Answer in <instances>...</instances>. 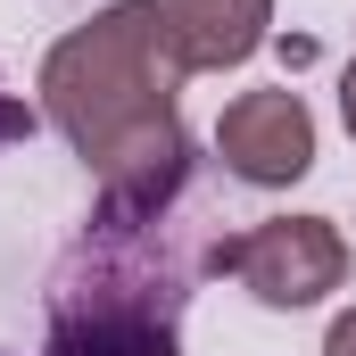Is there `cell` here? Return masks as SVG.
I'll return each instance as SVG.
<instances>
[{
  "label": "cell",
  "instance_id": "cell-8",
  "mask_svg": "<svg viewBox=\"0 0 356 356\" xmlns=\"http://www.w3.org/2000/svg\"><path fill=\"white\" fill-rule=\"evenodd\" d=\"M340 116H348V133H356V58H348V75H340Z\"/></svg>",
  "mask_w": 356,
  "mask_h": 356
},
{
  "label": "cell",
  "instance_id": "cell-2",
  "mask_svg": "<svg viewBox=\"0 0 356 356\" xmlns=\"http://www.w3.org/2000/svg\"><path fill=\"white\" fill-rule=\"evenodd\" d=\"M182 307H191V257L175 224H99L75 257L50 273V340L42 356H182Z\"/></svg>",
  "mask_w": 356,
  "mask_h": 356
},
{
  "label": "cell",
  "instance_id": "cell-6",
  "mask_svg": "<svg viewBox=\"0 0 356 356\" xmlns=\"http://www.w3.org/2000/svg\"><path fill=\"white\" fill-rule=\"evenodd\" d=\"M8 141H33V108L17 99V91H0V149Z\"/></svg>",
  "mask_w": 356,
  "mask_h": 356
},
{
  "label": "cell",
  "instance_id": "cell-3",
  "mask_svg": "<svg viewBox=\"0 0 356 356\" xmlns=\"http://www.w3.org/2000/svg\"><path fill=\"white\" fill-rule=\"evenodd\" d=\"M199 266L232 273L257 307H315L323 290L348 282V241H340L332 216H266V224L216 241Z\"/></svg>",
  "mask_w": 356,
  "mask_h": 356
},
{
  "label": "cell",
  "instance_id": "cell-1",
  "mask_svg": "<svg viewBox=\"0 0 356 356\" xmlns=\"http://www.w3.org/2000/svg\"><path fill=\"white\" fill-rule=\"evenodd\" d=\"M175 91H182V58L166 42L158 0H108L91 25L50 42L42 108L91 166L99 224L175 216L182 182H191V133H182Z\"/></svg>",
  "mask_w": 356,
  "mask_h": 356
},
{
  "label": "cell",
  "instance_id": "cell-5",
  "mask_svg": "<svg viewBox=\"0 0 356 356\" xmlns=\"http://www.w3.org/2000/svg\"><path fill=\"white\" fill-rule=\"evenodd\" d=\"M158 8H166V42H175L182 75H224L257 58L273 25V0H158Z\"/></svg>",
  "mask_w": 356,
  "mask_h": 356
},
{
  "label": "cell",
  "instance_id": "cell-4",
  "mask_svg": "<svg viewBox=\"0 0 356 356\" xmlns=\"http://www.w3.org/2000/svg\"><path fill=\"white\" fill-rule=\"evenodd\" d=\"M216 149L224 166L257 191H282L315 166V116L298 91H241L224 116H216Z\"/></svg>",
  "mask_w": 356,
  "mask_h": 356
},
{
  "label": "cell",
  "instance_id": "cell-7",
  "mask_svg": "<svg viewBox=\"0 0 356 356\" xmlns=\"http://www.w3.org/2000/svg\"><path fill=\"white\" fill-rule=\"evenodd\" d=\"M323 356H356V307L332 323V332H323Z\"/></svg>",
  "mask_w": 356,
  "mask_h": 356
}]
</instances>
